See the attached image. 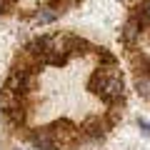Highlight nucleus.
Segmentation results:
<instances>
[{
  "instance_id": "6e6552de",
  "label": "nucleus",
  "mask_w": 150,
  "mask_h": 150,
  "mask_svg": "<svg viewBox=\"0 0 150 150\" xmlns=\"http://www.w3.org/2000/svg\"><path fill=\"white\" fill-rule=\"evenodd\" d=\"M140 130H143V135H150V123H145V120H138Z\"/></svg>"
},
{
  "instance_id": "f257e3e1",
  "label": "nucleus",
  "mask_w": 150,
  "mask_h": 150,
  "mask_svg": "<svg viewBox=\"0 0 150 150\" xmlns=\"http://www.w3.org/2000/svg\"><path fill=\"white\" fill-rule=\"evenodd\" d=\"M90 90L95 95H100L105 103H118L125 95V85L123 78H120L118 68L115 65H108V68H98L95 75L90 78Z\"/></svg>"
},
{
  "instance_id": "39448f33",
  "label": "nucleus",
  "mask_w": 150,
  "mask_h": 150,
  "mask_svg": "<svg viewBox=\"0 0 150 150\" xmlns=\"http://www.w3.org/2000/svg\"><path fill=\"white\" fill-rule=\"evenodd\" d=\"M135 88H138V93H140V95H143L145 100L150 103V65H148V68H145L143 73L138 75V80H135Z\"/></svg>"
},
{
  "instance_id": "7ed1b4c3",
  "label": "nucleus",
  "mask_w": 150,
  "mask_h": 150,
  "mask_svg": "<svg viewBox=\"0 0 150 150\" xmlns=\"http://www.w3.org/2000/svg\"><path fill=\"white\" fill-rule=\"evenodd\" d=\"M83 135H88V138H93V140H98V138H103V133H105V125L100 123V118H88L85 123H83Z\"/></svg>"
},
{
  "instance_id": "20e7f679",
  "label": "nucleus",
  "mask_w": 150,
  "mask_h": 150,
  "mask_svg": "<svg viewBox=\"0 0 150 150\" xmlns=\"http://www.w3.org/2000/svg\"><path fill=\"white\" fill-rule=\"evenodd\" d=\"M30 140H33V145H35V148H40V150H55V145H53V138H50L48 128L38 130V133L33 135Z\"/></svg>"
},
{
  "instance_id": "f03ea898",
  "label": "nucleus",
  "mask_w": 150,
  "mask_h": 150,
  "mask_svg": "<svg viewBox=\"0 0 150 150\" xmlns=\"http://www.w3.org/2000/svg\"><path fill=\"white\" fill-rule=\"evenodd\" d=\"M48 133H50V138H53V145L58 148V145H70V143H75V140L83 135V130L75 128V125L68 123V120H58V123H53V125L48 128Z\"/></svg>"
},
{
  "instance_id": "1a4fd4ad",
  "label": "nucleus",
  "mask_w": 150,
  "mask_h": 150,
  "mask_svg": "<svg viewBox=\"0 0 150 150\" xmlns=\"http://www.w3.org/2000/svg\"><path fill=\"white\" fill-rule=\"evenodd\" d=\"M143 15H145V20H150V0L143 5Z\"/></svg>"
},
{
  "instance_id": "423d86ee",
  "label": "nucleus",
  "mask_w": 150,
  "mask_h": 150,
  "mask_svg": "<svg viewBox=\"0 0 150 150\" xmlns=\"http://www.w3.org/2000/svg\"><path fill=\"white\" fill-rule=\"evenodd\" d=\"M138 35H140V25H138V20H135V18H130L128 25H125V30H123V38L128 40V43H133Z\"/></svg>"
},
{
  "instance_id": "0eeeda50",
  "label": "nucleus",
  "mask_w": 150,
  "mask_h": 150,
  "mask_svg": "<svg viewBox=\"0 0 150 150\" xmlns=\"http://www.w3.org/2000/svg\"><path fill=\"white\" fill-rule=\"evenodd\" d=\"M55 18H58V13L50 10V8H43V10L38 13V20H40V23H53Z\"/></svg>"
}]
</instances>
